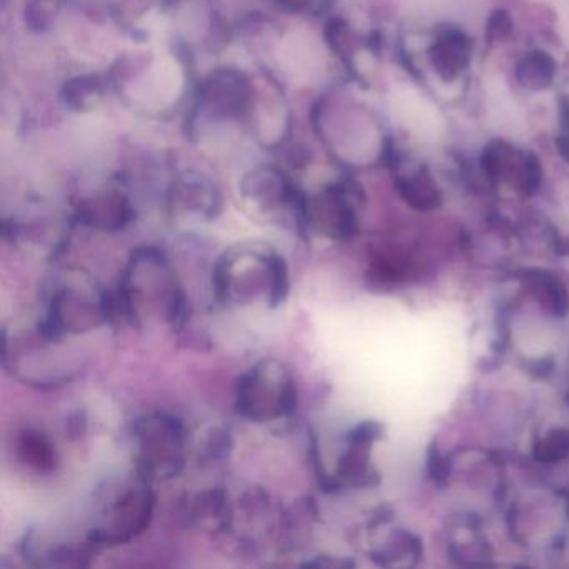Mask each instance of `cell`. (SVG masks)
<instances>
[{
    "instance_id": "6da1fadb",
    "label": "cell",
    "mask_w": 569,
    "mask_h": 569,
    "mask_svg": "<svg viewBox=\"0 0 569 569\" xmlns=\"http://www.w3.org/2000/svg\"><path fill=\"white\" fill-rule=\"evenodd\" d=\"M312 119L319 141L338 164L362 169L388 161L395 142L381 116L356 96L346 91L322 96Z\"/></svg>"
},
{
    "instance_id": "7a4b0ae2",
    "label": "cell",
    "mask_w": 569,
    "mask_h": 569,
    "mask_svg": "<svg viewBox=\"0 0 569 569\" xmlns=\"http://www.w3.org/2000/svg\"><path fill=\"white\" fill-rule=\"evenodd\" d=\"M401 58L412 78L442 101L461 98L471 74L475 44L462 29L436 26L402 41Z\"/></svg>"
},
{
    "instance_id": "3957f363",
    "label": "cell",
    "mask_w": 569,
    "mask_h": 569,
    "mask_svg": "<svg viewBox=\"0 0 569 569\" xmlns=\"http://www.w3.org/2000/svg\"><path fill=\"white\" fill-rule=\"evenodd\" d=\"M212 286L222 305H252L264 298L269 308H278L289 295L288 264L269 246L241 244L221 256Z\"/></svg>"
},
{
    "instance_id": "277c9868",
    "label": "cell",
    "mask_w": 569,
    "mask_h": 569,
    "mask_svg": "<svg viewBox=\"0 0 569 569\" xmlns=\"http://www.w3.org/2000/svg\"><path fill=\"white\" fill-rule=\"evenodd\" d=\"M238 409L256 422L274 421L295 412L298 389L291 371L278 359H264L239 379Z\"/></svg>"
},
{
    "instance_id": "5b68a950",
    "label": "cell",
    "mask_w": 569,
    "mask_h": 569,
    "mask_svg": "<svg viewBox=\"0 0 569 569\" xmlns=\"http://www.w3.org/2000/svg\"><path fill=\"white\" fill-rule=\"evenodd\" d=\"M254 99V81L241 69L218 68L199 86L194 106V126L222 128L248 121Z\"/></svg>"
},
{
    "instance_id": "8992f818",
    "label": "cell",
    "mask_w": 569,
    "mask_h": 569,
    "mask_svg": "<svg viewBox=\"0 0 569 569\" xmlns=\"http://www.w3.org/2000/svg\"><path fill=\"white\" fill-rule=\"evenodd\" d=\"M118 489L106 499L108 511L89 532L92 546L121 545L144 531L151 522L156 502L151 481L138 472L134 482H128L121 491Z\"/></svg>"
},
{
    "instance_id": "52a82bcc",
    "label": "cell",
    "mask_w": 569,
    "mask_h": 569,
    "mask_svg": "<svg viewBox=\"0 0 569 569\" xmlns=\"http://www.w3.org/2000/svg\"><path fill=\"white\" fill-rule=\"evenodd\" d=\"M139 475L149 481L176 478L184 469V426L168 415L146 416L134 429Z\"/></svg>"
},
{
    "instance_id": "ba28073f",
    "label": "cell",
    "mask_w": 569,
    "mask_h": 569,
    "mask_svg": "<svg viewBox=\"0 0 569 569\" xmlns=\"http://www.w3.org/2000/svg\"><path fill=\"white\" fill-rule=\"evenodd\" d=\"M358 186L349 179L329 182L318 192L301 196L298 226L301 231L329 238H349L356 231V202Z\"/></svg>"
},
{
    "instance_id": "9c48e42d",
    "label": "cell",
    "mask_w": 569,
    "mask_h": 569,
    "mask_svg": "<svg viewBox=\"0 0 569 569\" xmlns=\"http://www.w3.org/2000/svg\"><path fill=\"white\" fill-rule=\"evenodd\" d=\"M481 169L495 186H511L531 194L541 182V164L535 152L506 139H492L482 148Z\"/></svg>"
},
{
    "instance_id": "30bf717a",
    "label": "cell",
    "mask_w": 569,
    "mask_h": 569,
    "mask_svg": "<svg viewBox=\"0 0 569 569\" xmlns=\"http://www.w3.org/2000/svg\"><path fill=\"white\" fill-rule=\"evenodd\" d=\"M239 192L251 208L261 214L274 216L291 209L296 221L302 192L288 174L276 166H258L246 172L239 182Z\"/></svg>"
},
{
    "instance_id": "8fae6325",
    "label": "cell",
    "mask_w": 569,
    "mask_h": 569,
    "mask_svg": "<svg viewBox=\"0 0 569 569\" xmlns=\"http://www.w3.org/2000/svg\"><path fill=\"white\" fill-rule=\"evenodd\" d=\"M172 218L181 221H212L222 211V196L216 182L199 171H184L168 192Z\"/></svg>"
},
{
    "instance_id": "7c38bea8",
    "label": "cell",
    "mask_w": 569,
    "mask_h": 569,
    "mask_svg": "<svg viewBox=\"0 0 569 569\" xmlns=\"http://www.w3.org/2000/svg\"><path fill=\"white\" fill-rule=\"evenodd\" d=\"M248 122L262 148H279L288 139L291 131V109L281 89L271 79L254 81V99Z\"/></svg>"
},
{
    "instance_id": "4fadbf2b",
    "label": "cell",
    "mask_w": 569,
    "mask_h": 569,
    "mask_svg": "<svg viewBox=\"0 0 569 569\" xmlns=\"http://www.w3.org/2000/svg\"><path fill=\"white\" fill-rule=\"evenodd\" d=\"M389 168L395 176V184L402 198L418 209H431L439 204V189L431 172L409 152L392 144L388 156Z\"/></svg>"
},
{
    "instance_id": "5bb4252c",
    "label": "cell",
    "mask_w": 569,
    "mask_h": 569,
    "mask_svg": "<svg viewBox=\"0 0 569 569\" xmlns=\"http://www.w3.org/2000/svg\"><path fill=\"white\" fill-rule=\"evenodd\" d=\"M78 219L89 228L119 231L131 224L134 206L121 188L99 189L79 202Z\"/></svg>"
},
{
    "instance_id": "9a60e30c",
    "label": "cell",
    "mask_w": 569,
    "mask_h": 569,
    "mask_svg": "<svg viewBox=\"0 0 569 569\" xmlns=\"http://www.w3.org/2000/svg\"><path fill=\"white\" fill-rule=\"evenodd\" d=\"M558 78V64L548 52L541 49L526 52L515 66V81L526 92L538 94L548 91Z\"/></svg>"
},
{
    "instance_id": "2e32d148",
    "label": "cell",
    "mask_w": 569,
    "mask_h": 569,
    "mask_svg": "<svg viewBox=\"0 0 569 569\" xmlns=\"http://www.w3.org/2000/svg\"><path fill=\"white\" fill-rule=\"evenodd\" d=\"M106 86L99 76L82 74L64 82L61 102L64 108L78 114L94 111L104 101Z\"/></svg>"
},
{
    "instance_id": "e0dca14e",
    "label": "cell",
    "mask_w": 569,
    "mask_h": 569,
    "mask_svg": "<svg viewBox=\"0 0 569 569\" xmlns=\"http://www.w3.org/2000/svg\"><path fill=\"white\" fill-rule=\"evenodd\" d=\"M19 455L26 465L42 472L52 471L58 462L54 445L49 441L48 436L36 429H26L22 432L19 439Z\"/></svg>"
},
{
    "instance_id": "ac0fdd59",
    "label": "cell",
    "mask_w": 569,
    "mask_h": 569,
    "mask_svg": "<svg viewBox=\"0 0 569 569\" xmlns=\"http://www.w3.org/2000/svg\"><path fill=\"white\" fill-rule=\"evenodd\" d=\"M62 11V0H29L26 6V26L32 32L51 31Z\"/></svg>"
},
{
    "instance_id": "d6986e66",
    "label": "cell",
    "mask_w": 569,
    "mask_h": 569,
    "mask_svg": "<svg viewBox=\"0 0 569 569\" xmlns=\"http://www.w3.org/2000/svg\"><path fill=\"white\" fill-rule=\"evenodd\" d=\"M202 458L212 461V459L224 458L226 452L231 449V435L226 429L214 428L209 431L208 438L202 445Z\"/></svg>"
},
{
    "instance_id": "ffe728a7",
    "label": "cell",
    "mask_w": 569,
    "mask_h": 569,
    "mask_svg": "<svg viewBox=\"0 0 569 569\" xmlns=\"http://www.w3.org/2000/svg\"><path fill=\"white\" fill-rule=\"evenodd\" d=\"M511 18L502 11L492 14L489 24L486 26V36H488L489 42L505 41L511 34Z\"/></svg>"
},
{
    "instance_id": "44dd1931",
    "label": "cell",
    "mask_w": 569,
    "mask_h": 569,
    "mask_svg": "<svg viewBox=\"0 0 569 569\" xmlns=\"http://www.w3.org/2000/svg\"><path fill=\"white\" fill-rule=\"evenodd\" d=\"M286 11L296 14H316L328 6L329 0H276Z\"/></svg>"
},
{
    "instance_id": "7402d4cb",
    "label": "cell",
    "mask_w": 569,
    "mask_h": 569,
    "mask_svg": "<svg viewBox=\"0 0 569 569\" xmlns=\"http://www.w3.org/2000/svg\"><path fill=\"white\" fill-rule=\"evenodd\" d=\"M561 151L569 158V91L561 98Z\"/></svg>"
},
{
    "instance_id": "603a6c76",
    "label": "cell",
    "mask_w": 569,
    "mask_h": 569,
    "mask_svg": "<svg viewBox=\"0 0 569 569\" xmlns=\"http://www.w3.org/2000/svg\"><path fill=\"white\" fill-rule=\"evenodd\" d=\"M86 426H88V421H86V415L82 411L72 412L68 418V432L71 438H81L86 432Z\"/></svg>"
}]
</instances>
